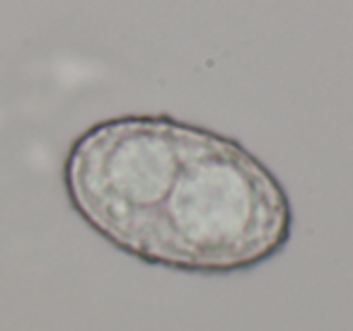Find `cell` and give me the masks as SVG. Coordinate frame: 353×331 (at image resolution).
I'll list each match as a JSON object with an SVG mask.
<instances>
[{
    "instance_id": "obj_1",
    "label": "cell",
    "mask_w": 353,
    "mask_h": 331,
    "mask_svg": "<svg viewBox=\"0 0 353 331\" xmlns=\"http://www.w3.org/2000/svg\"><path fill=\"white\" fill-rule=\"evenodd\" d=\"M293 208L279 177L235 138L194 126L176 177L138 261L196 276H230L279 257Z\"/></svg>"
},
{
    "instance_id": "obj_2",
    "label": "cell",
    "mask_w": 353,
    "mask_h": 331,
    "mask_svg": "<svg viewBox=\"0 0 353 331\" xmlns=\"http://www.w3.org/2000/svg\"><path fill=\"white\" fill-rule=\"evenodd\" d=\"M194 123L126 114L80 133L63 162L73 210L112 247L138 259L187 160Z\"/></svg>"
}]
</instances>
